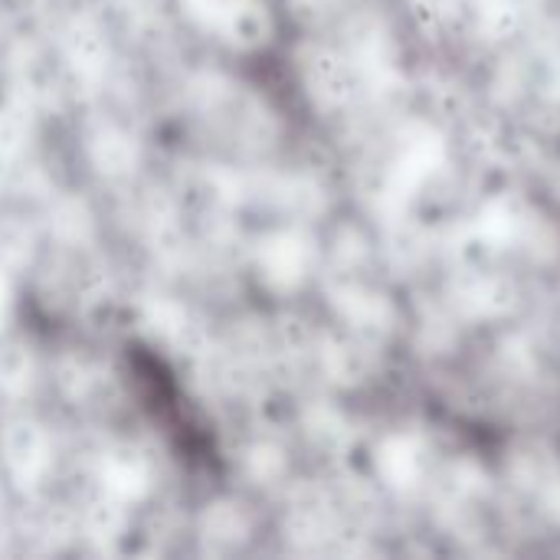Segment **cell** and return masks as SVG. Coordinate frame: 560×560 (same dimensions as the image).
<instances>
[{
  "instance_id": "obj_1",
  "label": "cell",
  "mask_w": 560,
  "mask_h": 560,
  "mask_svg": "<svg viewBox=\"0 0 560 560\" xmlns=\"http://www.w3.org/2000/svg\"><path fill=\"white\" fill-rule=\"evenodd\" d=\"M7 459H10V466H16V469H36V466H43V459H46L43 433H39L33 423H16V427H10V436H7Z\"/></svg>"
}]
</instances>
